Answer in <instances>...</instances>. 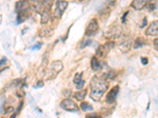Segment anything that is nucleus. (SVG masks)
<instances>
[{
    "label": "nucleus",
    "mask_w": 158,
    "mask_h": 118,
    "mask_svg": "<svg viewBox=\"0 0 158 118\" xmlns=\"http://www.w3.org/2000/svg\"><path fill=\"white\" fill-rule=\"evenodd\" d=\"M91 93L90 98L95 102H97L101 98L104 92L108 90V83L104 79L94 77L90 82Z\"/></svg>",
    "instance_id": "1"
},
{
    "label": "nucleus",
    "mask_w": 158,
    "mask_h": 118,
    "mask_svg": "<svg viewBox=\"0 0 158 118\" xmlns=\"http://www.w3.org/2000/svg\"><path fill=\"white\" fill-rule=\"evenodd\" d=\"M29 10V5L27 1L20 0L16 4V12L18 14L17 22L18 24L22 23L27 18V14Z\"/></svg>",
    "instance_id": "2"
},
{
    "label": "nucleus",
    "mask_w": 158,
    "mask_h": 118,
    "mask_svg": "<svg viewBox=\"0 0 158 118\" xmlns=\"http://www.w3.org/2000/svg\"><path fill=\"white\" fill-rule=\"evenodd\" d=\"M60 106L63 109L69 111V112H77L79 110V108L77 106V104L74 101H72L71 99H69V98H66V99L62 101L61 103H60Z\"/></svg>",
    "instance_id": "3"
},
{
    "label": "nucleus",
    "mask_w": 158,
    "mask_h": 118,
    "mask_svg": "<svg viewBox=\"0 0 158 118\" xmlns=\"http://www.w3.org/2000/svg\"><path fill=\"white\" fill-rule=\"evenodd\" d=\"M67 6H68V2L64 0H58L57 3H56V8L55 10L54 16L56 18H61L63 14L64 13L65 10L67 9Z\"/></svg>",
    "instance_id": "4"
},
{
    "label": "nucleus",
    "mask_w": 158,
    "mask_h": 118,
    "mask_svg": "<svg viewBox=\"0 0 158 118\" xmlns=\"http://www.w3.org/2000/svg\"><path fill=\"white\" fill-rule=\"evenodd\" d=\"M114 43H108L104 45H101L97 49L96 55L98 56L99 57H105L108 54V51L114 47Z\"/></svg>",
    "instance_id": "5"
},
{
    "label": "nucleus",
    "mask_w": 158,
    "mask_h": 118,
    "mask_svg": "<svg viewBox=\"0 0 158 118\" xmlns=\"http://www.w3.org/2000/svg\"><path fill=\"white\" fill-rule=\"evenodd\" d=\"M98 29H99V25H98V23H97V20L93 19L91 22H89V24L88 25V26H87L86 30H85V36H94L96 32L98 31Z\"/></svg>",
    "instance_id": "6"
},
{
    "label": "nucleus",
    "mask_w": 158,
    "mask_h": 118,
    "mask_svg": "<svg viewBox=\"0 0 158 118\" xmlns=\"http://www.w3.org/2000/svg\"><path fill=\"white\" fill-rule=\"evenodd\" d=\"M118 91H119V87L118 85L113 87L111 88V91L108 93L106 96V102L108 104H111L115 102V99H116V96L118 94Z\"/></svg>",
    "instance_id": "7"
},
{
    "label": "nucleus",
    "mask_w": 158,
    "mask_h": 118,
    "mask_svg": "<svg viewBox=\"0 0 158 118\" xmlns=\"http://www.w3.org/2000/svg\"><path fill=\"white\" fill-rule=\"evenodd\" d=\"M63 69V65L62 61H55L52 63L50 66V73L51 74H56L58 75L59 72H61Z\"/></svg>",
    "instance_id": "8"
},
{
    "label": "nucleus",
    "mask_w": 158,
    "mask_h": 118,
    "mask_svg": "<svg viewBox=\"0 0 158 118\" xmlns=\"http://www.w3.org/2000/svg\"><path fill=\"white\" fill-rule=\"evenodd\" d=\"M146 34L152 36H158V21H155L151 23V25L146 30Z\"/></svg>",
    "instance_id": "9"
},
{
    "label": "nucleus",
    "mask_w": 158,
    "mask_h": 118,
    "mask_svg": "<svg viewBox=\"0 0 158 118\" xmlns=\"http://www.w3.org/2000/svg\"><path fill=\"white\" fill-rule=\"evenodd\" d=\"M149 1L150 0H133V2H131V6L137 10H141L147 5Z\"/></svg>",
    "instance_id": "10"
},
{
    "label": "nucleus",
    "mask_w": 158,
    "mask_h": 118,
    "mask_svg": "<svg viewBox=\"0 0 158 118\" xmlns=\"http://www.w3.org/2000/svg\"><path fill=\"white\" fill-rule=\"evenodd\" d=\"M74 83L76 84L77 89H81L85 85V81L82 80V73H76L74 78Z\"/></svg>",
    "instance_id": "11"
},
{
    "label": "nucleus",
    "mask_w": 158,
    "mask_h": 118,
    "mask_svg": "<svg viewBox=\"0 0 158 118\" xmlns=\"http://www.w3.org/2000/svg\"><path fill=\"white\" fill-rule=\"evenodd\" d=\"M91 68L94 70V71H97L102 69L101 62L98 61V59L97 57H94L91 60Z\"/></svg>",
    "instance_id": "12"
},
{
    "label": "nucleus",
    "mask_w": 158,
    "mask_h": 118,
    "mask_svg": "<svg viewBox=\"0 0 158 118\" xmlns=\"http://www.w3.org/2000/svg\"><path fill=\"white\" fill-rule=\"evenodd\" d=\"M87 94V90H83V91H77L74 94V97L77 98L78 101H82L83 99L85 98V95Z\"/></svg>",
    "instance_id": "13"
},
{
    "label": "nucleus",
    "mask_w": 158,
    "mask_h": 118,
    "mask_svg": "<svg viewBox=\"0 0 158 118\" xmlns=\"http://www.w3.org/2000/svg\"><path fill=\"white\" fill-rule=\"evenodd\" d=\"M130 47H131V42H128V41L123 42V43L120 44V46H119L120 50H122L123 52H124V53L127 52L128 50H129Z\"/></svg>",
    "instance_id": "14"
},
{
    "label": "nucleus",
    "mask_w": 158,
    "mask_h": 118,
    "mask_svg": "<svg viewBox=\"0 0 158 118\" xmlns=\"http://www.w3.org/2000/svg\"><path fill=\"white\" fill-rule=\"evenodd\" d=\"M145 45V43H144V39L142 38L139 37L135 40V49H138V48H140L142 47V46Z\"/></svg>",
    "instance_id": "15"
},
{
    "label": "nucleus",
    "mask_w": 158,
    "mask_h": 118,
    "mask_svg": "<svg viewBox=\"0 0 158 118\" xmlns=\"http://www.w3.org/2000/svg\"><path fill=\"white\" fill-rule=\"evenodd\" d=\"M81 109L85 112V111L88 110L92 111L94 109V108H93V106H92L91 105H89L88 102H82V103L81 104Z\"/></svg>",
    "instance_id": "16"
},
{
    "label": "nucleus",
    "mask_w": 158,
    "mask_h": 118,
    "mask_svg": "<svg viewBox=\"0 0 158 118\" xmlns=\"http://www.w3.org/2000/svg\"><path fill=\"white\" fill-rule=\"evenodd\" d=\"M49 14L48 12H43L42 14V16H41V20H40V22L42 24H46L48 23V22L49 21Z\"/></svg>",
    "instance_id": "17"
},
{
    "label": "nucleus",
    "mask_w": 158,
    "mask_h": 118,
    "mask_svg": "<svg viewBox=\"0 0 158 118\" xmlns=\"http://www.w3.org/2000/svg\"><path fill=\"white\" fill-rule=\"evenodd\" d=\"M92 43V40H87V41H85V42H82V43H81V48L83 49L85 48V47H88L89 45H90Z\"/></svg>",
    "instance_id": "18"
},
{
    "label": "nucleus",
    "mask_w": 158,
    "mask_h": 118,
    "mask_svg": "<svg viewBox=\"0 0 158 118\" xmlns=\"http://www.w3.org/2000/svg\"><path fill=\"white\" fill-rule=\"evenodd\" d=\"M42 87H44V82L43 81H39V82H38L34 87H33V88H36V89H37V88H42Z\"/></svg>",
    "instance_id": "19"
},
{
    "label": "nucleus",
    "mask_w": 158,
    "mask_h": 118,
    "mask_svg": "<svg viewBox=\"0 0 158 118\" xmlns=\"http://www.w3.org/2000/svg\"><path fill=\"white\" fill-rule=\"evenodd\" d=\"M41 46H42L41 43H36V44H35L33 47H32V50H39V49L41 47Z\"/></svg>",
    "instance_id": "20"
},
{
    "label": "nucleus",
    "mask_w": 158,
    "mask_h": 118,
    "mask_svg": "<svg viewBox=\"0 0 158 118\" xmlns=\"http://www.w3.org/2000/svg\"><path fill=\"white\" fill-rule=\"evenodd\" d=\"M149 61H148V58L146 57H142V63L143 65H147Z\"/></svg>",
    "instance_id": "21"
},
{
    "label": "nucleus",
    "mask_w": 158,
    "mask_h": 118,
    "mask_svg": "<svg viewBox=\"0 0 158 118\" xmlns=\"http://www.w3.org/2000/svg\"><path fill=\"white\" fill-rule=\"evenodd\" d=\"M89 116H91V117H99L97 113H90V114L87 115V117H89Z\"/></svg>",
    "instance_id": "22"
},
{
    "label": "nucleus",
    "mask_w": 158,
    "mask_h": 118,
    "mask_svg": "<svg viewBox=\"0 0 158 118\" xmlns=\"http://www.w3.org/2000/svg\"><path fill=\"white\" fill-rule=\"evenodd\" d=\"M6 111H7V112H6V114H7V113H11V112H13V111H14V108L13 107H8V109H6Z\"/></svg>",
    "instance_id": "23"
},
{
    "label": "nucleus",
    "mask_w": 158,
    "mask_h": 118,
    "mask_svg": "<svg viewBox=\"0 0 158 118\" xmlns=\"http://www.w3.org/2000/svg\"><path fill=\"white\" fill-rule=\"evenodd\" d=\"M154 46H155V48L156 49V50H158V38L157 39H156L154 40Z\"/></svg>",
    "instance_id": "24"
},
{
    "label": "nucleus",
    "mask_w": 158,
    "mask_h": 118,
    "mask_svg": "<svg viewBox=\"0 0 158 118\" xmlns=\"http://www.w3.org/2000/svg\"><path fill=\"white\" fill-rule=\"evenodd\" d=\"M6 61V58L5 57H2V61H1V67H2V65H3L5 64Z\"/></svg>",
    "instance_id": "25"
},
{
    "label": "nucleus",
    "mask_w": 158,
    "mask_h": 118,
    "mask_svg": "<svg viewBox=\"0 0 158 118\" xmlns=\"http://www.w3.org/2000/svg\"><path fill=\"white\" fill-rule=\"evenodd\" d=\"M128 14V12H127V13H125V14H124V16H123V18H122V22H123V23H124V22H125V19H126V16Z\"/></svg>",
    "instance_id": "26"
}]
</instances>
